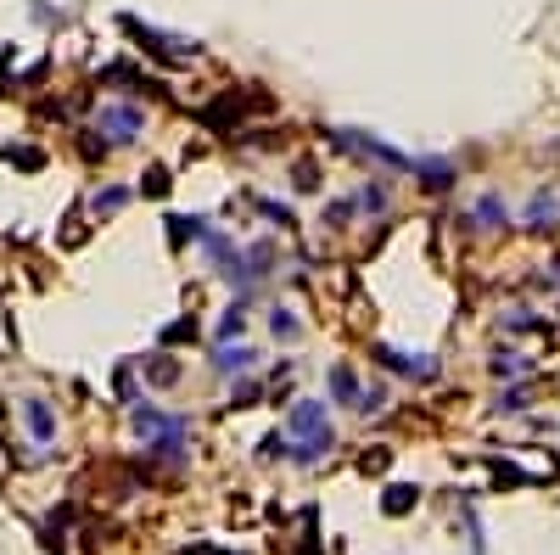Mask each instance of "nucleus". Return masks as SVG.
<instances>
[{"mask_svg": "<svg viewBox=\"0 0 560 555\" xmlns=\"http://www.w3.org/2000/svg\"><path fill=\"white\" fill-rule=\"evenodd\" d=\"M286 438H303L298 449H286L298 466H314L319 454H331V443H337V432H331V415H325V404L319 399H298L286 410Z\"/></svg>", "mask_w": 560, "mask_h": 555, "instance_id": "obj_1", "label": "nucleus"}, {"mask_svg": "<svg viewBox=\"0 0 560 555\" xmlns=\"http://www.w3.org/2000/svg\"><path fill=\"white\" fill-rule=\"evenodd\" d=\"M95 135H107L113 146H129L146 135V113L129 102H107V107H95Z\"/></svg>", "mask_w": 560, "mask_h": 555, "instance_id": "obj_2", "label": "nucleus"}, {"mask_svg": "<svg viewBox=\"0 0 560 555\" xmlns=\"http://www.w3.org/2000/svg\"><path fill=\"white\" fill-rule=\"evenodd\" d=\"M23 427L34 443H56V410L45 399H23Z\"/></svg>", "mask_w": 560, "mask_h": 555, "instance_id": "obj_3", "label": "nucleus"}, {"mask_svg": "<svg viewBox=\"0 0 560 555\" xmlns=\"http://www.w3.org/2000/svg\"><path fill=\"white\" fill-rule=\"evenodd\" d=\"M376 359H381V365H387V371H398V376H415V382H426V376H432V371H437V365H432V359H409V353H398V348H387V342L376 348Z\"/></svg>", "mask_w": 560, "mask_h": 555, "instance_id": "obj_4", "label": "nucleus"}, {"mask_svg": "<svg viewBox=\"0 0 560 555\" xmlns=\"http://www.w3.org/2000/svg\"><path fill=\"white\" fill-rule=\"evenodd\" d=\"M471 224H476V231H505V224H510V208H505V197H493V191H487V197H476V208H471Z\"/></svg>", "mask_w": 560, "mask_h": 555, "instance_id": "obj_5", "label": "nucleus"}, {"mask_svg": "<svg viewBox=\"0 0 560 555\" xmlns=\"http://www.w3.org/2000/svg\"><path fill=\"white\" fill-rule=\"evenodd\" d=\"M409 169L420 174L426 191H448V185H454V163H443V157H415Z\"/></svg>", "mask_w": 560, "mask_h": 555, "instance_id": "obj_6", "label": "nucleus"}, {"mask_svg": "<svg viewBox=\"0 0 560 555\" xmlns=\"http://www.w3.org/2000/svg\"><path fill=\"white\" fill-rule=\"evenodd\" d=\"M331 393H337V404H359V376L348 371V365H331Z\"/></svg>", "mask_w": 560, "mask_h": 555, "instance_id": "obj_7", "label": "nucleus"}, {"mask_svg": "<svg viewBox=\"0 0 560 555\" xmlns=\"http://www.w3.org/2000/svg\"><path fill=\"white\" fill-rule=\"evenodd\" d=\"M252 359H258L252 348H219V359H213V371H219V376H230V371H252Z\"/></svg>", "mask_w": 560, "mask_h": 555, "instance_id": "obj_8", "label": "nucleus"}, {"mask_svg": "<svg viewBox=\"0 0 560 555\" xmlns=\"http://www.w3.org/2000/svg\"><path fill=\"white\" fill-rule=\"evenodd\" d=\"M381 505H387V516H404V510L415 505V488H404V482H392V488H387V500H381Z\"/></svg>", "mask_w": 560, "mask_h": 555, "instance_id": "obj_9", "label": "nucleus"}, {"mask_svg": "<svg viewBox=\"0 0 560 555\" xmlns=\"http://www.w3.org/2000/svg\"><path fill=\"white\" fill-rule=\"evenodd\" d=\"M123 203H129V191H123V185H107V191H95L90 208H95V213H118Z\"/></svg>", "mask_w": 560, "mask_h": 555, "instance_id": "obj_10", "label": "nucleus"}, {"mask_svg": "<svg viewBox=\"0 0 560 555\" xmlns=\"http://www.w3.org/2000/svg\"><path fill=\"white\" fill-rule=\"evenodd\" d=\"M493 376H526V359L521 353H493Z\"/></svg>", "mask_w": 560, "mask_h": 555, "instance_id": "obj_11", "label": "nucleus"}, {"mask_svg": "<svg viewBox=\"0 0 560 555\" xmlns=\"http://www.w3.org/2000/svg\"><path fill=\"white\" fill-rule=\"evenodd\" d=\"M270 332L291 342V337H298V332H303V325H298V320H291V309H275V314H270Z\"/></svg>", "mask_w": 560, "mask_h": 555, "instance_id": "obj_12", "label": "nucleus"}, {"mask_svg": "<svg viewBox=\"0 0 560 555\" xmlns=\"http://www.w3.org/2000/svg\"><path fill=\"white\" fill-rule=\"evenodd\" d=\"M241 325H247V314H241V303L230 309L224 320H219V342H230V337H241Z\"/></svg>", "mask_w": 560, "mask_h": 555, "instance_id": "obj_13", "label": "nucleus"}, {"mask_svg": "<svg viewBox=\"0 0 560 555\" xmlns=\"http://www.w3.org/2000/svg\"><path fill=\"white\" fill-rule=\"evenodd\" d=\"M359 208H365V213H387V191H381V185H365V191H359Z\"/></svg>", "mask_w": 560, "mask_h": 555, "instance_id": "obj_14", "label": "nucleus"}, {"mask_svg": "<svg viewBox=\"0 0 560 555\" xmlns=\"http://www.w3.org/2000/svg\"><path fill=\"white\" fill-rule=\"evenodd\" d=\"M252 399H258V382H241L236 393H230V404H236V410H252Z\"/></svg>", "mask_w": 560, "mask_h": 555, "instance_id": "obj_15", "label": "nucleus"}, {"mask_svg": "<svg viewBox=\"0 0 560 555\" xmlns=\"http://www.w3.org/2000/svg\"><path fill=\"white\" fill-rule=\"evenodd\" d=\"M263 213L280 219V231H291V224H298V219H291V208H280V203H263Z\"/></svg>", "mask_w": 560, "mask_h": 555, "instance_id": "obj_16", "label": "nucleus"}, {"mask_svg": "<svg viewBox=\"0 0 560 555\" xmlns=\"http://www.w3.org/2000/svg\"><path fill=\"white\" fill-rule=\"evenodd\" d=\"M146 191H152V197H162V191H169V174L152 169V174H146Z\"/></svg>", "mask_w": 560, "mask_h": 555, "instance_id": "obj_17", "label": "nucleus"}]
</instances>
